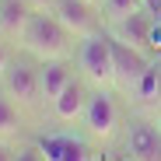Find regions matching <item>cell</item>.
<instances>
[{"label":"cell","mask_w":161,"mask_h":161,"mask_svg":"<svg viewBox=\"0 0 161 161\" xmlns=\"http://www.w3.org/2000/svg\"><path fill=\"white\" fill-rule=\"evenodd\" d=\"M74 42L77 39L60 25V18L53 11H32L25 39H21V49L28 53V56H35L39 63H46V60H67Z\"/></svg>","instance_id":"obj_1"},{"label":"cell","mask_w":161,"mask_h":161,"mask_svg":"<svg viewBox=\"0 0 161 161\" xmlns=\"http://www.w3.org/2000/svg\"><path fill=\"white\" fill-rule=\"evenodd\" d=\"M77 70L95 88L116 84V60H112V32L109 28L77 39Z\"/></svg>","instance_id":"obj_2"},{"label":"cell","mask_w":161,"mask_h":161,"mask_svg":"<svg viewBox=\"0 0 161 161\" xmlns=\"http://www.w3.org/2000/svg\"><path fill=\"white\" fill-rule=\"evenodd\" d=\"M84 133L95 140V144H109L119 130V102L109 88H95L88 95V105H84Z\"/></svg>","instance_id":"obj_3"},{"label":"cell","mask_w":161,"mask_h":161,"mask_svg":"<svg viewBox=\"0 0 161 161\" xmlns=\"http://www.w3.org/2000/svg\"><path fill=\"white\" fill-rule=\"evenodd\" d=\"M0 88H4L21 109H35L42 105V80H39V67L25 63V60H11V67L0 74Z\"/></svg>","instance_id":"obj_4"},{"label":"cell","mask_w":161,"mask_h":161,"mask_svg":"<svg viewBox=\"0 0 161 161\" xmlns=\"http://www.w3.org/2000/svg\"><path fill=\"white\" fill-rule=\"evenodd\" d=\"M46 161H95L91 144L74 130H49L35 140Z\"/></svg>","instance_id":"obj_5"},{"label":"cell","mask_w":161,"mask_h":161,"mask_svg":"<svg viewBox=\"0 0 161 161\" xmlns=\"http://www.w3.org/2000/svg\"><path fill=\"white\" fill-rule=\"evenodd\" d=\"M112 60H116V84H119V91H133L137 88V80L151 70V63H154V56H147L144 49H137V46H130V42H123V39H116L112 35Z\"/></svg>","instance_id":"obj_6"},{"label":"cell","mask_w":161,"mask_h":161,"mask_svg":"<svg viewBox=\"0 0 161 161\" xmlns=\"http://www.w3.org/2000/svg\"><path fill=\"white\" fill-rule=\"evenodd\" d=\"M53 14L60 18V25L74 39L102 32V7L88 4V0H56V4H53Z\"/></svg>","instance_id":"obj_7"},{"label":"cell","mask_w":161,"mask_h":161,"mask_svg":"<svg viewBox=\"0 0 161 161\" xmlns=\"http://www.w3.org/2000/svg\"><path fill=\"white\" fill-rule=\"evenodd\" d=\"M154 25H158L154 11L140 7L137 14H130V18H123V21H112V25H109V32H112L116 39L130 42V46L144 49L147 56H154ZM154 60H158V56H154Z\"/></svg>","instance_id":"obj_8"},{"label":"cell","mask_w":161,"mask_h":161,"mask_svg":"<svg viewBox=\"0 0 161 161\" xmlns=\"http://www.w3.org/2000/svg\"><path fill=\"white\" fill-rule=\"evenodd\" d=\"M130 161H161V130L151 119H133L126 130Z\"/></svg>","instance_id":"obj_9"},{"label":"cell","mask_w":161,"mask_h":161,"mask_svg":"<svg viewBox=\"0 0 161 161\" xmlns=\"http://www.w3.org/2000/svg\"><path fill=\"white\" fill-rule=\"evenodd\" d=\"M88 88H84V80H70V84L56 95V98H53L49 102V109H53V116H56L60 123H77L80 116H84V105H88Z\"/></svg>","instance_id":"obj_10"},{"label":"cell","mask_w":161,"mask_h":161,"mask_svg":"<svg viewBox=\"0 0 161 161\" xmlns=\"http://www.w3.org/2000/svg\"><path fill=\"white\" fill-rule=\"evenodd\" d=\"M28 18H32V7L25 0H0V39L21 46L25 28H28Z\"/></svg>","instance_id":"obj_11"},{"label":"cell","mask_w":161,"mask_h":161,"mask_svg":"<svg viewBox=\"0 0 161 161\" xmlns=\"http://www.w3.org/2000/svg\"><path fill=\"white\" fill-rule=\"evenodd\" d=\"M39 80H42V102H53L74 80L70 60H46V63H39Z\"/></svg>","instance_id":"obj_12"},{"label":"cell","mask_w":161,"mask_h":161,"mask_svg":"<svg viewBox=\"0 0 161 161\" xmlns=\"http://www.w3.org/2000/svg\"><path fill=\"white\" fill-rule=\"evenodd\" d=\"M158 91H161V60L151 63V70L137 80V88L130 91V98L137 102V105H147V109L154 105V109H158Z\"/></svg>","instance_id":"obj_13"},{"label":"cell","mask_w":161,"mask_h":161,"mask_svg":"<svg viewBox=\"0 0 161 161\" xmlns=\"http://www.w3.org/2000/svg\"><path fill=\"white\" fill-rule=\"evenodd\" d=\"M18 130H21V105L0 88V140L18 137Z\"/></svg>","instance_id":"obj_14"},{"label":"cell","mask_w":161,"mask_h":161,"mask_svg":"<svg viewBox=\"0 0 161 161\" xmlns=\"http://www.w3.org/2000/svg\"><path fill=\"white\" fill-rule=\"evenodd\" d=\"M144 7V0H102V14H105V21H123V18H130V14H137Z\"/></svg>","instance_id":"obj_15"},{"label":"cell","mask_w":161,"mask_h":161,"mask_svg":"<svg viewBox=\"0 0 161 161\" xmlns=\"http://www.w3.org/2000/svg\"><path fill=\"white\" fill-rule=\"evenodd\" d=\"M14 161H46V158H42L39 144H18V154H14Z\"/></svg>","instance_id":"obj_16"},{"label":"cell","mask_w":161,"mask_h":161,"mask_svg":"<svg viewBox=\"0 0 161 161\" xmlns=\"http://www.w3.org/2000/svg\"><path fill=\"white\" fill-rule=\"evenodd\" d=\"M7 46H11V42H4V39H0V74L11 67V49H7Z\"/></svg>","instance_id":"obj_17"},{"label":"cell","mask_w":161,"mask_h":161,"mask_svg":"<svg viewBox=\"0 0 161 161\" xmlns=\"http://www.w3.org/2000/svg\"><path fill=\"white\" fill-rule=\"evenodd\" d=\"M14 154H18V147H14V144L0 140V161H14Z\"/></svg>","instance_id":"obj_18"},{"label":"cell","mask_w":161,"mask_h":161,"mask_svg":"<svg viewBox=\"0 0 161 161\" xmlns=\"http://www.w3.org/2000/svg\"><path fill=\"white\" fill-rule=\"evenodd\" d=\"M25 4H28L32 11H53V4H56V0H25Z\"/></svg>","instance_id":"obj_19"},{"label":"cell","mask_w":161,"mask_h":161,"mask_svg":"<svg viewBox=\"0 0 161 161\" xmlns=\"http://www.w3.org/2000/svg\"><path fill=\"white\" fill-rule=\"evenodd\" d=\"M144 7H147V11H154V7H158V0H144Z\"/></svg>","instance_id":"obj_20"},{"label":"cell","mask_w":161,"mask_h":161,"mask_svg":"<svg viewBox=\"0 0 161 161\" xmlns=\"http://www.w3.org/2000/svg\"><path fill=\"white\" fill-rule=\"evenodd\" d=\"M88 4H95V7H102V0H88Z\"/></svg>","instance_id":"obj_21"}]
</instances>
